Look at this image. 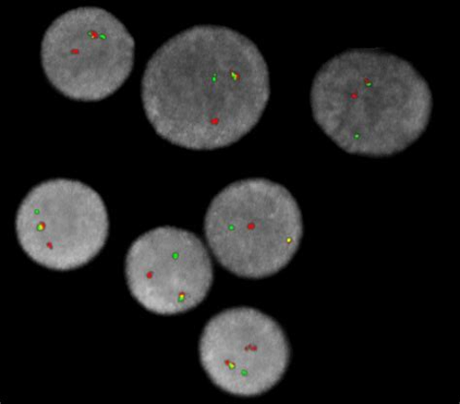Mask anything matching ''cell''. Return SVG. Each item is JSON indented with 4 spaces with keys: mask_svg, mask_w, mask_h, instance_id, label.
I'll return each mask as SVG.
<instances>
[{
    "mask_svg": "<svg viewBox=\"0 0 460 404\" xmlns=\"http://www.w3.org/2000/svg\"><path fill=\"white\" fill-rule=\"evenodd\" d=\"M136 42L114 15L82 7L59 16L41 47L46 77L60 93L78 101H100L116 92L135 66Z\"/></svg>",
    "mask_w": 460,
    "mask_h": 404,
    "instance_id": "obj_4",
    "label": "cell"
},
{
    "mask_svg": "<svg viewBox=\"0 0 460 404\" xmlns=\"http://www.w3.org/2000/svg\"><path fill=\"white\" fill-rule=\"evenodd\" d=\"M131 295L160 315L187 312L201 303L213 285L210 254L192 233L160 227L131 244L126 260Z\"/></svg>",
    "mask_w": 460,
    "mask_h": 404,
    "instance_id": "obj_7",
    "label": "cell"
},
{
    "mask_svg": "<svg viewBox=\"0 0 460 404\" xmlns=\"http://www.w3.org/2000/svg\"><path fill=\"white\" fill-rule=\"evenodd\" d=\"M204 231L217 261L228 272L261 279L292 261L304 236V222L285 187L266 179H247L216 196Z\"/></svg>",
    "mask_w": 460,
    "mask_h": 404,
    "instance_id": "obj_3",
    "label": "cell"
},
{
    "mask_svg": "<svg viewBox=\"0 0 460 404\" xmlns=\"http://www.w3.org/2000/svg\"><path fill=\"white\" fill-rule=\"evenodd\" d=\"M311 106L314 121L339 148L384 157L405 151L427 130L432 94L409 61L356 48L319 70Z\"/></svg>",
    "mask_w": 460,
    "mask_h": 404,
    "instance_id": "obj_2",
    "label": "cell"
},
{
    "mask_svg": "<svg viewBox=\"0 0 460 404\" xmlns=\"http://www.w3.org/2000/svg\"><path fill=\"white\" fill-rule=\"evenodd\" d=\"M141 93L155 131L181 148L211 151L238 142L268 106V64L245 35L197 26L175 35L149 60Z\"/></svg>",
    "mask_w": 460,
    "mask_h": 404,
    "instance_id": "obj_1",
    "label": "cell"
},
{
    "mask_svg": "<svg viewBox=\"0 0 460 404\" xmlns=\"http://www.w3.org/2000/svg\"><path fill=\"white\" fill-rule=\"evenodd\" d=\"M22 249L55 271L91 262L108 238L109 219L101 195L78 180L57 179L33 188L16 217Z\"/></svg>",
    "mask_w": 460,
    "mask_h": 404,
    "instance_id": "obj_5",
    "label": "cell"
},
{
    "mask_svg": "<svg viewBox=\"0 0 460 404\" xmlns=\"http://www.w3.org/2000/svg\"><path fill=\"white\" fill-rule=\"evenodd\" d=\"M200 362L211 382L238 397H256L281 382L290 360L286 334L273 318L251 308L217 314L204 328Z\"/></svg>",
    "mask_w": 460,
    "mask_h": 404,
    "instance_id": "obj_6",
    "label": "cell"
}]
</instances>
